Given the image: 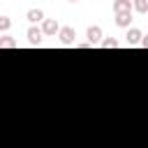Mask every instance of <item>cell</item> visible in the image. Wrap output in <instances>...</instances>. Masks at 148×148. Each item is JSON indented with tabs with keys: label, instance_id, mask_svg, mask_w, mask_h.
<instances>
[{
	"label": "cell",
	"instance_id": "obj_1",
	"mask_svg": "<svg viewBox=\"0 0 148 148\" xmlns=\"http://www.w3.org/2000/svg\"><path fill=\"white\" fill-rule=\"evenodd\" d=\"M58 39H60V44L72 46V44H76V30L72 25H65V28L58 30Z\"/></svg>",
	"mask_w": 148,
	"mask_h": 148
},
{
	"label": "cell",
	"instance_id": "obj_2",
	"mask_svg": "<svg viewBox=\"0 0 148 148\" xmlns=\"http://www.w3.org/2000/svg\"><path fill=\"white\" fill-rule=\"evenodd\" d=\"M39 30H42V35H46V37H56V35H58V30H60V25H58V21H56V18H44Z\"/></svg>",
	"mask_w": 148,
	"mask_h": 148
},
{
	"label": "cell",
	"instance_id": "obj_3",
	"mask_svg": "<svg viewBox=\"0 0 148 148\" xmlns=\"http://www.w3.org/2000/svg\"><path fill=\"white\" fill-rule=\"evenodd\" d=\"M86 37H88V44H90V46H95V44H99V42H102L104 32H102V28H99V25H90V28L86 30Z\"/></svg>",
	"mask_w": 148,
	"mask_h": 148
},
{
	"label": "cell",
	"instance_id": "obj_4",
	"mask_svg": "<svg viewBox=\"0 0 148 148\" xmlns=\"http://www.w3.org/2000/svg\"><path fill=\"white\" fill-rule=\"evenodd\" d=\"M25 37H28V42H30L32 46H39L44 35H42V30H39L37 25H30V28H28V32H25Z\"/></svg>",
	"mask_w": 148,
	"mask_h": 148
},
{
	"label": "cell",
	"instance_id": "obj_5",
	"mask_svg": "<svg viewBox=\"0 0 148 148\" xmlns=\"http://www.w3.org/2000/svg\"><path fill=\"white\" fill-rule=\"evenodd\" d=\"M111 9H113V14H127V12H132V0H113Z\"/></svg>",
	"mask_w": 148,
	"mask_h": 148
},
{
	"label": "cell",
	"instance_id": "obj_6",
	"mask_svg": "<svg viewBox=\"0 0 148 148\" xmlns=\"http://www.w3.org/2000/svg\"><path fill=\"white\" fill-rule=\"evenodd\" d=\"M125 37H127V44H130V46H136V44L141 42L143 32H141L139 28H127V35H125Z\"/></svg>",
	"mask_w": 148,
	"mask_h": 148
},
{
	"label": "cell",
	"instance_id": "obj_7",
	"mask_svg": "<svg viewBox=\"0 0 148 148\" xmlns=\"http://www.w3.org/2000/svg\"><path fill=\"white\" fill-rule=\"evenodd\" d=\"M25 18L30 21V25H35V23H42V21H44V12L32 7V9H28V12H25Z\"/></svg>",
	"mask_w": 148,
	"mask_h": 148
},
{
	"label": "cell",
	"instance_id": "obj_8",
	"mask_svg": "<svg viewBox=\"0 0 148 148\" xmlns=\"http://www.w3.org/2000/svg\"><path fill=\"white\" fill-rule=\"evenodd\" d=\"M130 23H132V12H127V14H116V25H118V28H130Z\"/></svg>",
	"mask_w": 148,
	"mask_h": 148
},
{
	"label": "cell",
	"instance_id": "obj_9",
	"mask_svg": "<svg viewBox=\"0 0 148 148\" xmlns=\"http://www.w3.org/2000/svg\"><path fill=\"white\" fill-rule=\"evenodd\" d=\"M0 49H16V39L12 35H2L0 37Z\"/></svg>",
	"mask_w": 148,
	"mask_h": 148
},
{
	"label": "cell",
	"instance_id": "obj_10",
	"mask_svg": "<svg viewBox=\"0 0 148 148\" xmlns=\"http://www.w3.org/2000/svg\"><path fill=\"white\" fill-rule=\"evenodd\" d=\"M132 9L139 12V14H146L148 12V0H132Z\"/></svg>",
	"mask_w": 148,
	"mask_h": 148
},
{
	"label": "cell",
	"instance_id": "obj_11",
	"mask_svg": "<svg viewBox=\"0 0 148 148\" xmlns=\"http://www.w3.org/2000/svg\"><path fill=\"white\" fill-rule=\"evenodd\" d=\"M99 46H102V49H116V46H118V39L106 37V39H102V42H99Z\"/></svg>",
	"mask_w": 148,
	"mask_h": 148
},
{
	"label": "cell",
	"instance_id": "obj_12",
	"mask_svg": "<svg viewBox=\"0 0 148 148\" xmlns=\"http://www.w3.org/2000/svg\"><path fill=\"white\" fill-rule=\"evenodd\" d=\"M12 28V18L9 16H0V32H7Z\"/></svg>",
	"mask_w": 148,
	"mask_h": 148
},
{
	"label": "cell",
	"instance_id": "obj_13",
	"mask_svg": "<svg viewBox=\"0 0 148 148\" xmlns=\"http://www.w3.org/2000/svg\"><path fill=\"white\" fill-rule=\"evenodd\" d=\"M67 2H79V0H67Z\"/></svg>",
	"mask_w": 148,
	"mask_h": 148
}]
</instances>
